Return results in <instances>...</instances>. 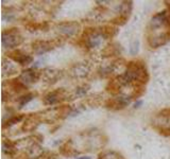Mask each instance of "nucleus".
<instances>
[{"mask_svg":"<svg viewBox=\"0 0 170 159\" xmlns=\"http://www.w3.org/2000/svg\"><path fill=\"white\" fill-rule=\"evenodd\" d=\"M32 99H33V94H31V93L26 94V96H24L22 98H20V99H19V105H20V107L24 106L26 104L28 103V102L31 101Z\"/></svg>","mask_w":170,"mask_h":159,"instance_id":"obj_13","label":"nucleus"},{"mask_svg":"<svg viewBox=\"0 0 170 159\" xmlns=\"http://www.w3.org/2000/svg\"><path fill=\"white\" fill-rule=\"evenodd\" d=\"M2 151L7 155L13 156V154L15 153V146H14V144H13L12 142H10V141H3V143H2Z\"/></svg>","mask_w":170,"mask_h":159,"instance_id":"obj_10","label":"nucleus"},{"mask_svg":"<svg viewBox=\"0 0 170 159\" xmlns=\"http://www.w3.org/2000/svg\"><path fill=\"white\" fill-rule=\"evenodd\" d=\"M21 119H22V116H18V117L15 116V117H13V118H11L10 120H7V125H12V124H15V123L21 121Z\"/></svg>","mask_w":170,"mask_h":159,"instance_id":"obj_14","label":"nucleus"},{"mask_svg":"<svg viewBox=\"0 0 170 159\" xmlns=\"http://www.w3.org/2000/svg\"><path fill=\"white\" fill-rule=\"evenodd\" d=\"M138 51H139V40L135 39L130 45V53H131V55H136L138 53Z\"/></svg>","mask_w":170,"mask_h":159,"instance_id":"obj_12","label":"nucleus"},{"mask_svg":"<svg viewBox=\"0 0 170 159\" xmlns=\"http://www.w3.org/2000/svg\"><path fill=\"white\" fill-rule=\"evenodd\" d=\"M33 50L35 51V53L37 54H44V53L50 51L53 48L52 43L50 41H45V40H37L35 43H33Z\"/></svg>","mask_w":170,"mask_h":159,"instance_id":"obj_7","label":"nucleus"},{"mask_svg":"<svg viewBox=\"0 0 170 159\" xmlns=\"http://www.w3.org/2000/svg\"><path fill=\"white\" fill-rule=\"evenodd\" d=\"M77 159H92L90 157H77Z\"/></svg>","mask_w":170,"mask_h":159,"instance_id":"obj_17","label":"nucleus"},{"mask_svg":"<svg viewBox=\"0 0 170 159\" xmlns=\"http://www.w3.org/2000/svg\"><path fill=\"white\" fill-rule=\"evenodd\" d=\"M10 56L11 58H12L14 62H16V63H18L19 65L21 66H26V65H29L30 63H32V60H33V58H32V56L30 55H27V54H24V53H21L20 51H13L12 53H10Z\"/></svg>","mask_w":170,"mask_h":159,"instance_id":"obj_5","label":"nucleus"},{"mask_svg":"<svg viewBox=\"0 0 170 159\" xmlns=\"http://www.w3.org/2000/svg\"><path fill=\"white\" fill-rule=\"evenodd\" d=\"M169 40L167 36V33L165 34H160L157 36H154L152 38H149V43H150L151 47H154V48H157V47L162 46L164 43H166Z\"/></svg>","mask_w":170,"mask_h":159,"instance_id":"obj_8","label":"nucleus"},{"mask_svg":"<svg viewBox=\"0 0 170 159\" xmlns=\"http://www.w3.org/2000/svg\"><path fill=\"white\" fill-rule=\"evenodd\" d=\"M61 96V92H60V90H58V91H53V92H50L49 94H47L46 96H45L44 99V102L46 104H48V105H51V104H54L56 103V102H58V98Z\"/></svg>","mask_w":170,"mask_h":159,"instance_id":"obj_9","label":"nucleus"},{"mask_svg":"<svg viewBox=\"0 0 170 159\" xmlns=\"http://www.w3.org/2000/svg\"><path fill=\"white\" fill-rule=\"evenodd\" d=\"M2 46L7 49H12L22 43V36L18 29H10L2 32Z\"/></svg>","mask_w":170,"mask_h":159,"instance_id":"obj_2","label":"nucleus"},{"mask_svg":"<svg viewBox=\"0 0 170 159\" xmlns=\"http://www.w3.org/2000/svg\"><path fill=\"white\" fill-rule=\"evenodd\" d=\"M166 24H167V11L157 13L152 17V19L150 21V24L153 29H158Z\"/></svg>","mask_w":170,"mask_h":159,"instance_id":"obj_6","label":"nucleus"},{"mask_svg":"<svg viewBox=\"0 0 170 159\" xmlns=\"http://www.w3.org/2000/svg\"><path fill=\"white\" fill-rule=\"evenodd\" d=\"M122 82L131 83L138 82L139 84H143L148 80V72L145 64L141 62H130L126 71L122 75Z\"/></svg>","mask_w":170,"mask_h":159,"instance_id":"obj_1","label":"nucleus"},{"mask_svg":"<svg viewBox=\"0 0 170 159\" xmlns=\"http://www.w3.org/2000/svg\"><path fill=\"white\" fill-rule=\"evenodd\" d=\"M79 24L77 22H72V21H68V22H63L58 26V32L65 36H72L75 34L78 33L79 31Z\"/></svg>","mask_w":170,"mask_h":159,"instance_id":"obj_3","label":"nucleus"},{"mask_svg":"<svg viewBox=\"0 0 170 159\" xmlns=\"http://www.w3.org/2000/svg\"><path fill=\"white\" fill-rule=\"evenodd\" d=\"M99 159H124L119 153L116 152H105L99 156Z\"/></svg>","mask_w":170,"mask_h":159,"instance_id":"obj_11","label":"nucleus"},{"mask_svg":"<svg viewBox=\"0 0 170 159\" xmlns=\"http://www.w3.org/2000/svg\"><path fill=\"white\" fill-rule=\"evenodd\" d=\"M18 80H19L24 86H28L29 84L35 83L37 80H38V73H37L35 70H32V69L24 70V71H22V72L20 73Z\"/></svg>","mask_w":170,"mask_h":159,"instance_id":"obj_4","label":"nucleus"},{"mask_svg":"<svg viewBox=\"0 0 170 159\" xmlns=\"http://www.w3.org/2000/svg\"><path fill=\"white\" fill-rule=\"evenodd\" d=\"M85 93H86V89H84V88H79L77 90V94H79V96H83Z\"/></svg>","mask_w":170,"mask_h":159,"instance_id":"obj_15","label":"nucleus"},{"mask_svg":"<svg viewBox=\"0 0 170 159\" xmlns=\"http://www.w3.org/2000/svg\"><path fill=\"white\" fill-rule=\"evenodd\" d=\"M140 105H143V101H141V100H139V101H136L135 104H134V108H139V107H140Z\"/></svg>","mask_w":170,"mask_h":159,"instance_id":"obj_16","label":"nucleus"}]
</instances>
